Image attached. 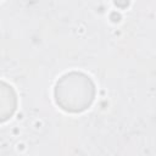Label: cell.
I'll use <instances>...</instances> for the list:
<instances>
[{"mask_svg":"<svg viewBox=\"0 0 156 156\" xmlns=\"http://www.w3.org/2000/svg\"><path fill=\"white\" fill-rule=\"evenodd\" d=\"M56 105L72 113L83 112L90 107L95 98V85L91 78L82 72H68L55 84Z\"/></svg>","mask_w":156,"mask_h":156,"instance_id":"1","label":"cell"},{"mask_svg":"<svg viewBox=\"0 0 156 156\" xmlns=\"http://www.w3.org/2000/svg\"><path fill=\"white\" fill-rule=\"evenodd\" d=\"M17 107V95L13 88L0 80V123L10 119Z\"/></svg>","mask_w":156,"mask_h":156,"instance_id":"2","label":"cell"}]
</instances>
